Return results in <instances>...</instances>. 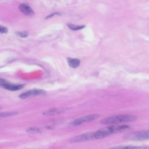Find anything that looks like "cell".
I'll list each match as a JSON object with an SVG mask.
<instances>
[{"label":"cell","instance_id":"5bb4252c","mask_svg":"<svg viewBox=\"0 0 149 149\" xmlns=\"http://www.w3.org/2000/svg\"><path fill=\"white\" fill-rule=\"evenodd\" d=\"M17 114V112H5L0 113V118H4L11 116H13Z\"/></svg>","mask_w":149,"mask_h":149},{"label":"cell","instance_id":"8992f818","mask_svg":"<svg viewBox=\"0 0 149 149\" xmlns=\"http://www.w3.org/2000/svg\"><path fill=\"white\" fill-rule=\"evenodd\" d=\"M45 93L46 92L44 90L40 89H33L22 93L21 94H20L19 97L22 99H25L31 97H36L38 95H44L45 94Z\"/></svg>","mask_w":149,"mask_h":149},{"label":"cell","instance_id":"30bf717a","mask_svg":"<svg viewBox=\"0 0 149 149\" xmlns=\"http://www.w3.org/2000/svg\"><path fill=\"white\" fill-rule=\"evenodd\" d=\"M19 9L23 13L26 15H32L34 14L33 9L26 4H21L19 6Z\"/></svg>","mask_w":149,"mask_h":149},{"label":"cell","instance_id":"5b68a950","mask_svg":"<svg viewBox=\"0 0 149 149\" xmlns=\"http://www.w3.org/2000/svg\"><path fill=\"white\" fill-rule=\"evenodd\" d=\"M92 140H95L94 132H87L81 134L77 135L76 136L72 137L69 140V141L71 143H80Z\"/></svg>","mask_w":149,"mask_h":149},{"label":"cell","instance_id":"3957f363","mask_svg":"<svg viewBox=\"0 0 149 149\" xmlns=\"http://www.w3.org/2000/svg\"><path fill=\"white\" fill-rule=\"evenodd\" d=\"M124 138L129 140L140 141L149 140V130H139L127 134Z\"/></svg>","mask_w":149,"mask_h":149},{"label":"cell","instance_id":"7c38bea8","mask_svg":"<svg viewBox=\"0 0 149 149\" xmlns=\"http://www.w3.org/2000/svg\"><path fill=\"white\" fill-rule=\"evenodd\" d=\"M67 26H68V27L74 31L76 30H79L81 29H83L85 27V25H76V24H72V23H68L67 24Z\"/></svg>","mask_w":149,"mask_h":149},{"label":"cell","instance_id":"277c9868","mask_svg":"<svg viewBox=\"0 0 149 149\" xmlns=\"http://www.w3.org/2000/svg\"><path fill=\"white\" fill-rule=\"evenodd\" d=\"M99 117H100V115L98 113L89 114V115H85V116L75 119L71 122V125L74 126H79V125H83L85 123H88V122L93 121V120L97 119Z\"/></svg>","mask_w":149,"mask_h":149},{"label":"cell","instance_id":"e0dca14e","mask_svg":"<svg viewBox=\"0 0 149 149\" xmlns=\"http://www.w3.org/2000/svg\"><path fill=\"white\" fill-rule=\"evenodd\" d=\"M0 108H1V107H0Z\"/></svg>","mask_w":149,"mask_h":149},{"label":"cell","instance_id":"52a82bcc","mask_svg":"<svg viewBox=\"0 0 149 149\" xmlns=\"http://www.w3.org/2000/svg\"><path fill=\"white\" fill-rule=\"evenodd\" d=\"M0 87L10 91H16L23 87L22 84H13L10 83L6 80L0 78Z\"/></svg>","mask_w":149,"mask_h":149},{"label":"cell","instance_id":"ba28073f","mask_svg":"<svg viewBox=\"0 0 149 149\" xmlns=\"http://www.w3.org/2000/svg\"><path fill=\"white\" fill-rule=\"evenodd\" d=\"M68 109L67 108H54L49 109L47 111H45V112H43V114L44 115H48V116H51V115H58V114H61L62 113L65 112Z\"/></svg>","mask_w":149,"mask_h":149},{"label":"cell","instance_id":"2e32d148","mask_svg":"<svg viewBox=\"0 0 149 149\" xmlns=\"http://www.w3.org/2000/svg\"><path fill=\"white\" fill-rule=\"evenodd\" d=\"M8 32V29L7 28L0 26V33H6Z\"/></svg>","mask_w":149,"mask_h":149},{"label":"cell","instance_id":"9c48e42d","mask_svg":"<svg viewBox=\"0 0 149 149\" xmlns=\"http://www.w3.org/2000/svg\"><path fill=\"white\" fill-rule=\"evenodd\" d=\"M108 149H149L147 146H118Z\"/></svg>","mask_w":149,"mask_h":149},{"label":"cell","instance_id":"8fae6325","mask_svg":"<svg viewBox=\"0 0 149 149\" xmlns=\"http://www.w3.org/2000/svg\"><path fill=\"white\" fill-rule=\"evenodd\" d=\"M67 61L69 66L72 68H76L79 67L80 64V61L77 58H73L69 57L67 58Z\"/></svg>","mask_w":149,"mask_h":149},{"label":"cell","instance_id":"9a60e30c","mask_svg":"<svg viewBox=\"0 0 149 149\" xmlns=\"http://www.w3.org/2000/svg\"><path fill=\"white\" fill-rule=\"evenodd\" d=\"M15 33L17 36H19L22 38H26L29 36L27 31H17Z\"/></svg>","mask_w":149,"mask_h":149},{"label":"cell","instance_id":"6da1fadb","mask_svg":"<svg viewBox=\"0 0 149 149\" xmlns=\"http://www.w3.org/2000/svg\"><path fill=\"white\" fill-rule=\"evenodd\" d=\"M130 126L127 125H113L108 127L102 128L97 131L94 132L95 139H101L107 136H110L112 134L121 132L130 129Z\"/></svg>","mask_w":149,"mask_h":149},{"label":"cell","instance_id":"4fadbf2b","mask_svg":"<svg viewBox=\"0 0 149 149\" xmlns=\"http://www.w3.org/2000/svg\"><path fill=\"white\" fill-rule=\"evenodd\" d=\"M26 131L27 132L30 133H40L42 130L40 127H29Z\"/></svg>","mask_w":149,"mask_h":149},{"label":"cell","instance_id":"7a4b0ae2","mask_svg":"<svg viewBox=\"0 0 149 149\" xmlns=\"http://www.w3.org/2000/svg\"><path fill=\"white\" fill-rule=\"evenodd\" d=\"M137 119V117L131 115H118L108 116L104 118L101 120V123L106 125H118L121 123L129 122L134 121Z\"/></svg>","mask_w":149,"mask_h":149}]
</instances>
